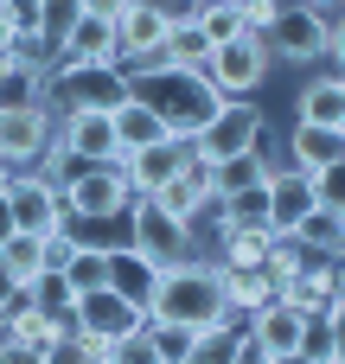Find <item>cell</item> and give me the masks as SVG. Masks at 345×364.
<instances>
[{"mask_svg":"<svg viewBox=\"0 0 345 364\" xmlns=\"http://www.w3.org/2000/svg\"><path fill=\"white\" fill-rule=\"evenodd\" d=\"M122 90H128V96H141V102H154V109L166 115V128H173V134H186V141H192V134L224 109V90H218L205 70L160 64V58H154V64H128V70H122Z\"/></svg>","mask_w":345,"mask_h":364,"instance_id":"6da1fadb","label":"cell"},{"mask_svg":"<svg viewBox=\"0 0 345 364\" xmlns=\"http://www.w3.org/2000/svg\"><path fill=\"white\" fill-rule=\"evenodd\" d=\"M147 314H160V320H192V326L243 320V314L224 301V269H218V262H192V256L147 275Z\"/></svg>","mask_w":345,"mask_h":364,"instance_id":"7a4b0ae2","label":"cell"},{"mask_svg":"<svg viewBox=\"0 0 345 364\" xmlns=\"http://www.w3.org/2000/svg\"><path fill=\"white\" fill-rule=\"evenodd\" d=\"M64 160H77V166H102V160H115V166H122V141H115V96H109V102L83 96V102H70V109L58 115V141H51V154H45L38 166L58 179V166H64Z\"/></svg>","mask_w":345,"mask_h":364,"instance_id":"3957f363","label":"cell"},{"mask_svg":"<svg viewBox=\"0 0 345 364\" xmlns=\"http://www.w3.org/2000/svg\"><path fill=\"white\" fill-rule=\"evenodd\" d=\"M198 243V230L160 198V192H134L128 198V256L141 269H166V262H186Z\"/></svg>","mask_w":345,"mask_h":364,"instance_id":"277c9868","label":"cell"},{"mask_svg":"<svg viewBox=\"0 0 345 364\" xmlns=\"http://www.w3.org/2000/svg\"><path fill=\"white\" fill-rule=\"evenodd\" d=\"M70 77H115L122 83V38H115V19L109 13H83L70 26V38L58 45L51 83H70Z\"/></svg>","mask_w":345,"mask_h":364,"instance_id":"5b68a950","label":"cell"},{"mask_svg":"<svg viewBox=\"0 0 345 364\" xmlns=\"http://www.w3.org/2000/svg\"><path fill=\"white\" fill-rule=\"evenodd\" d=\"M58 186H64L70 224H115V218H128V198H134V186H128V173H122L115 160H102V166H70Z\"/></svg>","mask_w":345,"mask_h":364,"instance_id":"8992f818","label":"cell"},{"mask_svg":"<svg viewBox=\"0 0 345 364\" xmlns=\"http://www.w3.org/2000/svg\"><path fill=\"white\" fill-rule=\"evenodd\" d=\"M70 320L90 326V333H102V339H115L122 358H128V346H134L141 326H147V294H134V288L115 275V282H102V288H83L77 307H70Z\"/></svg>","mask_w":345,"mask_h":364,"instance_id":"52a82bcc","label":"cell"},{"mask_svg":"<svg viewBox=\"0 0 345 364\" xmlns=\"http://www.w3.org/2000/svg\"><path fill=\"white\" fill-rule=\"evenodd\" d=\"M70 326H77L70 314H45V307H32V301L19 294V307L0 320V358H32V364L64 358Z\"/></svg>","mask_w":345,"mask_h":364,"instance_id":"ba28073f","label":"cell"},{"mask_svg":"<svg viewBox=\"0 0 345 364\" xmlns=\"http://www.w3.org/2000/svg\"><path fill=\"white\" fill-rule=\"evenodd\" d=\"M262 38H269L275 64H327V51H333V19H327V6L288 0Z\"/></svg>","mask_w":345,"mask_h":364,"instance_id":"9c48e42d","label":"cell"},{"mask_svg":"<svg viewBox=\"0 0 345 364\" xmlns=\"http://www.w3.org/2000/svg\"><path fill=\"white\" fill-rule=\"evenodd\" d=\"M269 70H275V51H269L262 32H237L230 45H218V51L205 58V77H211L224 96H256V90L269 83Z\"/></svg>","mask_w":345,"mask_h":364,"instance_id":"30bf717a","label":"cell"},{"mask_svg":"<svg viewBox=\"0 0 345 364\" xmlns=\"http://www.w3.org/2000/svg\"><path fill=\"white\" fill-rule=\"evenodd\" d=\"M262 128H269V115L256 109V102H243V96H224V109L192 134V160H230V154H250L256 141H262Z\"/></svg>","mask_w":345,"mask_h":364,"instance_id":"8fae6325","label":"cell"},{"mask_svg":"<svg viewBox=\"0 0 345 364\" xmlns=\"http://www.w3.org/2000/svg\"><path fill=\"white\" fill-rule=\"evenodd\" d=\"M6 198H13L19 230H32V237H58V230L70 224V211H64V186H58L45 166H19V173L6 179Z\"/></svg>","mask_w":345,"mask_h":364,"instance_id":"7c38bea8","label":"cell"},{"mask_svg":"<svg viewBox=\"0 0 345 364\" xmlns=\"http://www.w3.org/2000/svg\"><path fill=\"white\" fill-rule=\"evenodd\" d=\"M58 141V115L51 102H32V109H0V166H38Z\"/></svg>","mask_w":345,"mask_h":364,"instance_id":"4fadbf2b","label":"cell"},{"mask_svg":"<svg viewBox=\"0 0 345 364\" xmlns=\"http://www.w3.org/2000/svg\"><path fill=\"white\" fill-rule=\"evenodd\" d=\"M115 38H122V70L128 64H154L166 51V38H173V13L160 0H128L115 13Z\"/></svg>","mask_w":345,"mask_h":364,"instance_id":"5bb4252c","label":"cell"},{"mask_svg":"<svg viewBox=\"0 0 345 364\" xmlns=\"http://www.w3.org/2000/svg\"><path fill=\"white\" fill-rule=\"evenodd\" d=\"M186 166H192V141H186V134H166V141L134 147V154L122 160V173H128V186H134V192H166Z\"/></svg>","mask_w":345,"mask_h":364,"instance_id":"9a60e30c","label":"cell"},{"mask_svg":"<svg viewBox=\"0 0 345 364\" xmlns=\"http://www.w3.org/2000/svg\"><path fill=\"white\" fill-rule=\"evenodd\" d=\"M307 211H320V198H314V173H301V166H275V173H269V230H275V237H294Z\"/></svg>","mask_w":345,"mask_h":364,"instance_id":"2e32d148","label":"cell"},{"mask_svg":"<svg viewBox=\"0 0 345 364\" xmlns=\"http://www.w3.org/2000/svg\"><path fill=\"white\" fill-rule=\"evenodd\" d=\"M250 326H256V339H262V364H294L301 346H307V314H294V307H282V301H269L262 314H250Z\"/></svg>","mask_w":345,"mask_h":364,"instance_id":"e0dca14e","label":"cell"},{"mask_svg":"<svg viewBox=\"0 0 345 364\" xmlns=\"http://www.w3.org/2000/svg\"><path fill=\"white\" fill-rule=\"evenodd\" d=\"M339 160H345V122H294L288 128V166L320 173V166H339Z\"/></svg>","mask_w":345,"mask_h":364,"instance_id":"ac0fdd59","label":"cell"},{"mask_svg":"<svg viewBox=\"0 0 345 364\" xmlns=\"http://www.w3.org/2000/svg\"><path fill=\"white\" fill-rule=\"evenodd\" d=\"M173 128H166V115L154 109V102H141V96H115V141H122V160L134 154V147H154V141H166Z\"/></svg>","mask_w":345,"mask_h":364,"instance_id":"d6986e66","label":"cell"},{"mask_svg":"<svg viewBox=\"0 0 345 364\" xmlns=\"http://www.w3.org/2000/svg\"><path fill=\"white\" fill-rule=\"evenodd\" d=\"M275 230L269 224H224L218 230V269H269Z\"/></svg>","mask_w":345,"mask_h":364,"instance_id":"ffe728a7","label":"cell"},{"mask_svg":"<svg viewBox=\"0 0 345 364\" xmlns=\"http://www.w3.org/2000/svg\"><path fill=\"white\" fill-rule=\"evenodd\" d=\"M294 122H345V77L339 70H320L301 83L294 96Z\"/></svg>","mask_w":345,"mask_h":364,"instance_id":"44dd1931","label":"cell"},{"mask_svg":"<svg viewBox=\"0 0 345 364\" xmlns=\"http://www.w3.org/2000/svg\"><path fill=\"white\" fill-rule=\"evenodd\" d=\"M32 102H51V70L13 58V64L0 70V109H32Z\"/></svg>","mask_w":345,"mask_h":364,"instance_id":"7402d4cb","label":"cell"},{"mask_svg":"<svg viewBox=\"0 0 345 364\" xmlns=\"http://www.w3.org/2000/svg\"><path fill=\"white\" fill-rule=\"evenodd\" d=\"M224 301L250 320V314H262L275 301V275L269 269H224Z\"/></svg>","mask_w":345,"mask_h":364,"instance_id":"603a6c76","label":"cell"},{"mask_svg":"<svg viewBox=\"0 0 345 364\" xmlns=\"http://www.w3.org/2000/svg\"><path fill=\"white\" fill-rule=\"evenodd\" d=\"M0 262L13 269V282H19V288H32V282L51 269V256H45V237H32V230H13V237L0 243Z\"/></svg>","mask_w":345,"mask_h":364,"instance_id":"cb8c5ba5","label":"cell"},{"mask_svg":"<svg viewBox=\"0 0 345 364\" xmlns=\"http://www.w3.org/2000/svg\"><path fill=\"white\" fill-rule=\"evenodd\" d=\"M192 26L205 32V45H211V51H218V45H230L237 32H250V19H243V6H237V0H205Z\"/></svg>","mask_w":345,"mask_h":364,"instance_id":"d4e9b609","label":"cell"},{"mask_svg":"<svg viewBox=\"0 0 345 364\" xmlns=\"http://www.w3.org/2000/svg\"><path fill=\"white\" fill-rule=\"evenodd\" d=\"M26 301H32V307H45V314H70V307H77V282H70V269H58V262H51V269L26 288Z\"/></svg>","mask_w":345,"mask_h":364,"instance_id":"484cf974","label":"cell"},{"mask_svg":"<svg viewBox=\"0 0 345 364\" xmlns=\"http://www.w3.org/2000/svg\"><path fill=\"white\" fill-rule=\"evenodd\" d=\"M205 58H211L205 32H198V26H173V38H166L160 64H186V70H205Z\"/></svg>","mask_w":345,"mask_h":364,"instance_id":"4316f807","label":"cell"},{"mask_svg":"<svg viewBox=\"0 0 345 364\" xmlns=\"http://www.w3.org/2000/svg\"><path fill=\"white\" fill-rule=\"evenodd\" d=\"M64 358H83V364H122V346H115V339H102V333H90V326H70V346H64Z\"/></svg>","mask_w":345,"mask_h":364,"instance_id":"83f0119b","label":"cell"},{"mask_svg":"<svg viewBox=\"0 0 345 364\" xmlns=\"http://www.w3.org/2000/svg\"><path fill=\"white\" fill-rule=\"evenodd\" d=\"M77 19H83V0H38V32H45L51 45H64Z\"/></svg>","mask_w":345,"mask_h":364,"instance_id":"f1b7e54d","label":"cell"},{"mask_svg":"<svg viewBox=\"0 0 345 364\" xmlns=\"http://www.w3.org/2000/svg\"><path fill=\"white\" fill-rule=\"evenodd\" d=\"M314 198H320V211L345 218V160H339V166H320V173H314Z\"/></svg>","mask_w":345,"mask_h":364,"instance_id":"f546056e","label":"cell"},{"mask_svg":"<svg viewBox=\"0 0 345 364\" xmlns=\"http://www.w3.org/2000/svg\"><path fill=\"white\" fill-rule=\"evenodd\" d=\"M19 294H26V288H19V282H13V269L0 262V320H6V314L19 307Z\"/></svg>","mask_w":345,"mask_h":364,"instance_id":"4dcf8cb0","label":"cell"},{"mask_svg":"<svg viewBox=\"0 0 345 364\" xmlns=\"http://www.w3.org/2000/svg\"><path fill=\"white\" fill-rule=\"evenodd\" d=\"M19 230V218H13V198H6V186H0V243Z\"/></svg>","mask_w":345,"mask_h":364,"instance_id":"1f68e13d","label":"cell"},{"mask_svg":"<svg viewBox=\"0 0 345 364\" xmlns=\"http://www.w3.org/2000/svg\"><path fill=\"white\" fill-rule=\"evenodd\" d=\"M327 58H333V70H345V13L333 19V51H327Z\"/></svg>","mask_w":345,"mask_h":364,"instance_id":"d6a6232c","label":"cell"},{"mask_svg":"<svg viewBox=\"0 0 345 364\" xmlns=\"http://www.w3.org/2000/svg\"><path fill=\"white\" fill-rule=\"evenodd\" d=\"M122 6H128V0H83V13H109V19H115Z\"/></svg>","mask_w":345,"mask_h":364,"instance_id":"836d02e7","label":"cell"},{"mask_svg":"<svg viewBox=\"0 0 345 364\" xmlns=\"http://www.w3.org/2000/svg\"><path fill=\"white\" fill-rule=\"evenodd\" d=\"M333 269H339V294H345V250H339V256H333Z\"/></svg>","mask_w":345,"mask_h":364,"instance_id":"e575fe53","label":"cell"},{"mask_svg":"<svg viewBox=\"0 0 345 364\" xmlns=\"http://www.w3.org/2000/svg\"><path fill=\"white\" fill-rule=\"evenodd\" d=\"M307 6H327V13H333V6H339V0H307Z\"/></svg>","mask_w":345,"mask_h":364,"instance_id":"d590c367","label":"cell"},{"mask_svg":"<svg viewBox=\"0 0 345 364\" xmlns=\"http://www.w3.org/2000/svg\"><path fill=\"white\" fill-rule=\"evenodd\" d=\"M339 77H345V70H339Z\"/></svg>","mask_w":345,"mask_h":364,"instance_id":"8d00e7d4","label":"cell"}]
</instances>
